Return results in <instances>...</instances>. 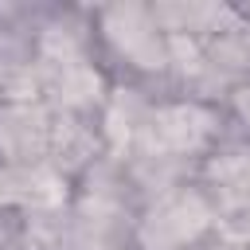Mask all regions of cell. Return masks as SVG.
I'll use <instances>...</instances> for the list:
<instances>
[{"instance_id":"5b68a950","label":"cell","mask_w":250,"mask_h":250,"mask_svg":"<svg viewBox=\"0 0 250 250\" xmlns=\"http://www.w3.org/2000/svg\"><path fill=\"white\" fill-rule=\"evenodd\" d=\"M215 184L227 199V207L250 203V160L246 156H227L215 164Z\"/></svg>"},{"instance_id":"52a82bcc","label":"cell","mask_w":250,"mask_h":250,"mask_svg":"<svg viewBox=\"0 0 250 250\" xmlns=\"http://www.w3.org/2000/svg\"><path fill=\"white\" fill-rule=\"evenodd\" d=\"M86 148H90V137H86L74 121H59V125H51V148H47V152H55L59 160L78 164V160L86 156Z\"/></svg>"},{"instance_id":"277c9868","label":"cell","mask_w":250,"mask_h":250,"mask_svg":"<svg viewBox=\"0 0 250 250\" xmlns=\"http://www.w3.org/2000/svg\"><path fill=\"white\" fill-rule=\"evenodd\" d=\"M0 199H20V203H55L59 184L55 176L39 168H0Z\"/></svg>"},{"instance_id":"8992f818","label":"cell","mask_w":250,"mask_h":250,"mask_svg":"<svg viewBox=\"0 0 250 250\" xmlns=\"http://www.w3.org/2000/svg\"><path fill=\"white\" fill-rule=\"evenodd\" d=\"M117 20H121V23H117V27H121V31H117V39H121V43H125L141 62H148V66H152V62L160 59L156 31H148V23H141V16H137V12H121Z\"/></svg>"},{"instance_id":"7a4b0ae2","label":"cell","mask_w":250,"mask_h":250,"mask_svg":"<svg viewBox=\"0 0 250 250\" xmlns=\"http://www.w3.org/2000/svg\"><path fill=\"white\" fill-rule=\"evenodd\" d=\"M0 148L16 160H35L51 148V125L35 109H12L0 117Z\"/></svg>"},{"instance_id":"6da1fadb","label":"cell","mask_w":250,"mask_h":250,"mask_svg":"<svg viewBox=\"0 0 250 250\" xmlns=\"http://www.w3.org/2000/svg\"><path fill=\"white\" fill-rule=\"evenodd\" d=\"M203 207H199V199H191V195H176V199H168V203H160L156 211H152V219H148V227H145V242L152 246V250H176V246H184L199 227H203Z\"/></svg>"},{"instance_id":"3957f363","label":"cell","mask_w":250,"mask_h":250,"mask_svg":"<svg viewBox=\"0 0 250 250\" xmlns=\"http://www.w3.org/2000/svg\"><path fill=\"white\" fill-rule=\"evenodd\" d=\"M207 121L203 113L195 109H168L152 121V145L164 148V152H176V148H191L199 137H203Z\"/></svg>"}]
</instances>
